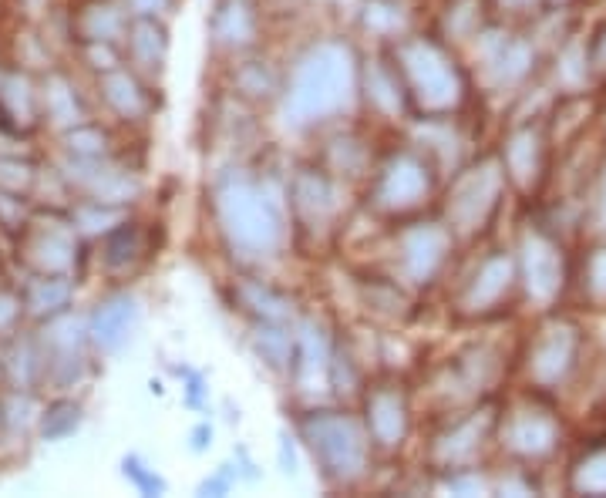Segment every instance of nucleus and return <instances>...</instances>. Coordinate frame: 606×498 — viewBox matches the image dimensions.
Wrapping results in <instances>:
<instances>
[{"label": "nucleus", "instance_id": "1a4fd4ad", "mask_svg": "<svg viewBox=\"0 0 606 498\" xmlns=\"http://www.w3.org/2000/svg\"><path fill=\"white\" fill-rule=\"evenodd\" d=\"M573 357H576V330L549 327L546 334L539 337L536 350H532L529 371L539 384H556V381H563L566 371L573 367Z\"/></svg>", "mask_w": 606, "mask_h": 498}, {"label": "nucleus", "instance_id": "393cba45", "mask_svg": "<svg viewBox=\"0 0 606 498\" xmlns=\"http://www.w3.org/2000/svg\"><path fill=\"white\" fill-rule=\"evenodd\" d=\"M236 81H240V88L250 91V95H266V91L273 88V78L266 75L263 64H250V68H243L240 78H236Z\"/></svg>", "mask_w": 606, "mask_h": 498}, {"label": "nucleus", "instance_id": "412c9836", "mask_svg": "<svg viewBox=\"0 0 606 498\" xmlns=\"http://www.w3.org/2000/svg\"><path fill=\"white\" fill-rule=\"evenodd\" d=\"M576 492H586V495H606V451H596L576 468V478H573Z\"/></svg>", "mask_w": 606, "mask_h": 498}, {"label": "nucleus", "instance_id": "473e14b6", "mask_svg": "<svg viewBox=\"0 0 606 498\" xmlns=\"http://www.w3.org/2000/svg\"><path fill=\"white\" fill-rule=\"evenodd\" d=\"M600 223L606 229V175H603V189H600Z\"/></svg>", "mask_w": 606, "mask_h": 498}, {"label": "nucleus", "instance_id": "cd10ccee", "mask_svg": "<svg viewBox=\"0 0 606 498\" xmlns=\"http://www.w3.org/2000/svg\"><path fill=\"white\" fill-rule=\"evenodd\" d=\"M233 478H236L233 468L223 465V472L213 475V478H209V482H202V492H206V495H226V492H229V485H233Z\"/></svg>", "mask_w": 606, "mask_h": 498}, {"label": "nucleus", "instance_id": "f8f14e48", "mask_svg": "<svg viewBox=\"0 0 606 498\" xmlns=\"http://www.w3.org/2000/svg\"><path fill=\"white\" fill-rule=\"evenodd\" d=\"M293 206L307 223H327L330 216L337 212V189L330 186L324 175L317 172H303L293 182Z\"/></svg>", "mask_w": 606, "mask_h": 498}, {"label": "nucleus", "instance_id": "4468645a", "mask_svg": "<svg viewBox=\"0 0 606 498\" xmlns=\"http://www.w3.org/2000/svg\"><path fill=\"white\" fill-rule=\"evenodd\" d=\"M505 438H509V448L519 451V455H546L556 441V424L539 411H522L519 418H512Z\"/></svg>", "mask_w": 606, "mask_h": 498}, {"label": "nucleus", "instance_id": "7c9ffc66", "mask_svg": "<svg viewBox=\"0 0 606 498\" xmlns=\"http://www.w3.org/2000/svg\"><path fill=\"white\" fill-rule=\"evenodd\" d=\"M202 391H206V381H202L199 374H192L189 377V404H192V408H199V404H202Z\"/></svg>", "mask_w": 606, "mask_h": 498}, {"label": "nucleus", "instance_id": "a211bd4d", "mask_svg": "<svg viewBox=\"0 0 606 498\" xmlns=\"http://www.w3.org/2000/svg\"><path fill=\"white\" fill-rule=\"evenodd\" d=\"M240 300L256 313V317L266 320V324H283V320L290 317V303L283 300L280 293L260 287V283H243Z\"/></svg>", "mask_w": 606, "mask_h": 498}, {"label": "nucleus", "instance_id": "dca6fc26", "mask_svg": "<svg viewBox=\"0 0 606 498\" xmlns=\"http://www.w3.org/2000/svg\"><path fill=\"white\" fill-rule=\"evenodd\" d=\"M489 64H492L495 78H499L502 85H516V81L529 71L532 51H529V44L499 41V44H495V51L489 54Z\"/></svg>", "mask_w": 606, "mask_h": 498}, {"label": "nucleus", "instance_id": "6ab92c4d", "mask_svg": "<svg viewBox=\"0 0 606 498\" xmlns=\"http://www.w3.org/2000/svg\"><path fill=\"white\" fill-rule=\"evenodd\" d=\"M256 350H260V357L273 371H283L287 361H293V340L280 324H266L263 320L260 330H256Z\"/></svg>", "mask_w": 606, "mask_h": 498}, {"label": "nucleus", "instance_id": "ddd939ff", "mask_svg": "<svg viewBox=\"0 0 606 498\" xmlns=\"http://www.w3.org/2000/svg\"><path fill=\"white\" fill-rule=\"evenodd\" d=\"M213 34L223 48H243L256 34V14L250 0H219L213 17Z\"/></svg>", "mask_w": 606, "mask_h": 498}, {"label": "nucleus", "instance_id": "39448f33", "mask_svg": "<svg viewBox=\"0 0 606 498\" xmlns=\"http://www.w3.org/2000/svg\"><path fill=\"white\" fill-rule=\"evenodd\" d=\"M499 189H502V172L495 169L492 162L462 175L452 192V202H448V219H452L462 233L482 229L485 219L492 216L495 202H499Z\"/></svg>", "mask_w": 606, "mask_h": 498}, {"label": "nucleus", "instance_id": "72a5a7b5", "mask_svg": "<svg viewBox=\"0 0 606 498\" xmlns=\"http://www.w3.org/2000/svg\"><path fill=\"white\" fill-rule=\"evenodd\" d=\"M505 4H512V7H522V4H529V0H505Z\"/></svg>", "mask_w": 606, "mask_h": 498}, {"label": "nucleus", "instance_id": "20e7f679", "mask_svg": "<svg viewBox=\"0 0 606 498\" xmlns=\"http://www.w3.org/2000/svg\"><path fill=\"white\" fill-rule=\"evenodd\" d=\"M401 75L408 81L411 95L428 112H448L462 101V78L448 54L431 41H404L401 51Z\"/></svg>", "mask_w": 606, "mask_h": 498}, {"label": "nucleus", "instance_id": "7ed1b4c3", "mask_svg": "<svg viewBox=\"0 0 606 498\" xmlns=\"http://www.w3.org/2000/svg\"><path fill=\"white\" fill-rule=\"evenodd\" d=\"M303 438L314 451L320 472L334 482H351L367 465V435L351 414L314 411L303 418Z\"/></svg>", "mask_w": 606, "mask_h": 498}, {"label": "nucleus", "instance_id": "423d86ee", "mask_svg": "<svg viewBox=\"0 0 606 498\" xmlns=\"http://www.w3.org/2000/svg\"><path fill=\"white\" fill-rule=\"evenodd\" d=\"M522 270H526V290L539 303H549L563 287V256L553 239L543 233H529L522 239Z\"/></svg>", "mask_w": 606, "mask_h": 498}, {"label": "nucleus", "instance_id": "4be33fe9", "mask_svg": "<svg viewBox=\"0 0 606 498\" xmlns=\"http://www.w3.org/2000/svg\"><path fill=\"white\" fill-rule=\"evenodd\" d=\"M364 24L378 34H398L404 27V14H401V7L388 4V0H374L364 14Z\"/></svg>", "mask_w": 606, "mask_h": 498}, {"label": "nucleus", "instance_id": "f03ea898", "mask_svg": "<svg viewBox=\"0 0 606 498\" xmlns=\"http://www.w3.org/2000/svg\"><path fill=\"white\" fill-rule=\"evenodd\" d=\"M216 219L229 246L250 260L273 256L283 243L280 206L246 175H226L216 186Z\"/></svg>", "mask_w": 606, "mask_h": 498}, {"label": "nucleus", "instance_id": "5701e85b", "mask_svg": "<svg viewBox=\"0 0 606 498\" xmlns=\"http://www.w3.org/2000/svg\"><path fill=\"white\" fill-rule=\"evenodd\" d=\"M132 317H135V310H132V303H108L105 310L98 313V320H101V337L105 340H118V337H125L128 334V324H132Z\"/></svg>", "mask_w": 606, "mask_h": 498}, {"label": "nucleus", "instance_id": "c85d7f7f", "mask_svg": "<svg viewBox=\"0 0 606 498\" xmlns=\"http://www.w3.org/2000/svg\"><path fill=\"white\" fill-rule=\"evenodd\" d=\"M290 435H280V465L287 475H297V455H293V445H290Z\"/></svg>", "mask_w": 606, "mask_h": 498}, {"label": "nucleus", "instance_id": "aec40b11", "mask_svg": "<svg viewBox=\"0 0 606 498\" xmlns=\"http://www.w3.org/2000/svg\"><path fill=\"white\" fill-rule=\"evenodd\" d=\"M367 88H371V101L381 108V112H398L401 108V85H398V75L388 68H371L367 75Z\"/></svg>", "mask_w": 606, "mask_h": 498}, {"label": "nucleus", "instance_id": "2f4dec72", "mask_svg": "<svg viewBox=\"0 0 606 498\" xmlns=\"http://www.w3.org/2000/svg\"><path fill=\"white\" fill-rule=\"evenodd\" d=\"M593 61L600 64V68H606V31H603V38L596 41V51H593Z\"/></svg>", "mask_w": 606, "mask_h": 498}, {"label": "nucleus", "instance_id": "f3484780", "mask_svg": "<svg viewBox=\"0 0 606 498\" xmlns=\"http://www.w3.org/2000/svg\"><path fill=\"white\" fill-rule=\"evenodd\" d=\"M317 334L320 330L307 327L303 330V337L293 344V371H297L303 384L314 381L317 374L327 371V350H324V340H320Z\"/></svg>", "mask_w": 606, "mask_h": 498}, {"label": "nucleus", "instance_id": "c756f323", "mask_svg": "<svg viewBox=\"0 0 606 498\" xmlns=\"http://www.w3.org/2000/svg\"><path fill=\"white\" fill-rule=\"evenodd\" d=\"M213 445V428L209 424H199L196 431H192V451H206Z\"/></svg>", "mask_w": 606, "mask_h": 498}, {"label": "nucleus", "instance_id": "6e6552de", "mask_svg": "<svg viewBox=\"0 0 606 498\" xmlns=\"http://www.w3.org/2000/svg\"><path fill=\"white\" fill-rule=\"evenodd\" d=\"M445 249H448V233L438 226H418L404 236L401 243V263L404 273L411 276L415 283H428L435 270L445 260Z\"/></svg>", "mask_w": 606, "mask_h": 498}, {"label": "nucleus", "instance_id": "0eeeda50", "mask_svg": "<svg viewBox=\"0 0 606 498\" xmlns=\"http://www.w3.org/2000/svg\"><path fill=\"white\" fill-rule=\"evenodd\" d=\"M428 189V165L415 155H398L378 182V202L384 209H411L418 206L421 196H428Z\"/></svg>", "mask_w": 606, "mask_h": 498}, {"label": "nucleus", "instance_id": "f257e3e1", "mask_svg": "<svg viewBox=\"0 0 606 498\" xmlns=\"http://www.w3.org/2000/svg\"><path fill=\"white\" fill-rule=\"evenodd\" d=\"M357 95V64L347 44L324 41L297 61L283 98V118L293 128H307L351 108Z\"/></svg>", "mask_w": 606, "mask_h": 498}, {"label": "nucleus", "instance_id": "bb28decb", "mask_svg": "<svg viewBox=\"0 0 606 498\" xmlns=\"http://www.w3.org/2000/svg\"><path fill=\"white\" fill-rule=\"evenodd\" d=\"M125 475H132V478H135V485H139L142 492H152V495H155V492H162V488H165V485H162V478H159V475H152V472H145V468H142L135 458H132V461H125Z\"/></svg>", "mask_w": 606, "mask_h": 498}, {"label": "nucleus", "instance_id": "b1692460", "mask_svg": "<svg viewBox=\"0 0 606 498\" xmlns=\"http://www.w3.org/2000/svg\"><path fill=\"white\" fill-rule=\"evenodd\" d=\"M479 438H482L479 421H468V424H462V428H458L455 435H448V438H445V445H442L445 458H452V461H458V458H468L475 448H479Z\"/></svg>", "mask_w": 606, "mask_h": 498}, {"label": "nucleus", "instance_id": "9d476101", "mask_svg": "<svg viewBox=\"0 0 606 498\" xmlns=\"http://www.w3.org/2000/svg\"><path fill=\"white\" fill-rule=\"evenodd\" d=\"M367 431L384 448L401 445L404 431H408V411H404L401 394L394 391H374L367 398Z\"/></svg>", "mask_w": 606, "mask_h": 498}, {"label": "nucleus", "instance_id": "9b49d317", "mask_svg": "<svg viewBox=\"0 0 606 498\" xmlns=\"http://www.w3.org/2000/svg\"><path fill=\"white\" fill-rule=\"evenodd\" d=\"M512 276H516V270H512L509 256H492V260H485L482 270L475 273L472 287H468V293H465V307L468 310H489V307H495V303H499L505 293H509Z\"/></svg>", "mask_w": 606, "mask_h": 498}, {"label": "nucleus", "instance_id": "a878e982", "mask_svg": "<svg viewBox=\"0 0 606 498\" xmlns=\"http://www.w3.org/2000/svg\"><path fill=\"white\" fill-rule=\"evenodd\" d=\"M586 280H590V293L596 300H606V246L596 249L590 256V270H586Z\"/></svg>", "mask_w": 606, "mask_h": 498}, {"label": "nucleus", "instance_id": "2eb2a0df", "mask_svg": "<svg viewBox=\"0 0 606 498\" xmlns=\"http://www.w3.org/2000/svg\"><path fill=\"white\" fill-rule=\"evenodd\" d=\"M505 165H509V175L519 182L522 189H529L536 182L539 169H543V142H539L536 132H516L505 145Z\"/></svg>", "mask_w": 606, "mask_h": 498}]
</instances>
